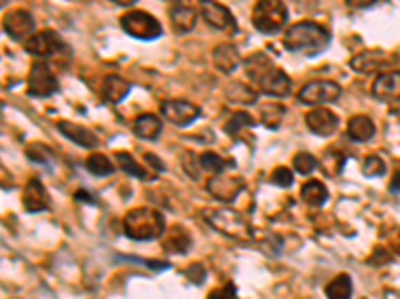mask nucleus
<instances>
[{
  "label": "nucleus",
  "instance_id": "16",
  "mask_svg": "<svg viewBox=\"0 0 400 299\" xmlns=\"http://www.w3.org/2000/svg\"><path fill=\"white\" fill-rule=\"evenodd\" d=\"M306 126L316 136H332L339 128V116L326 108H312L306 114Z\"/></svg>",
  "mask_w": 400,
  "mask_h": 299
},
{
  "label": "nucleus",
  "instance_id": "10",
  "mask_svg": "<svg viewBox=\"0 0 400 299\" xmlns=\"http://www.w3.org/2000/svg\"><path fill=\"white\" fill-rule=\"evenodd\" d=\"M160 112L171 124L184 128V126H191L194 120H198L202 110L187 100H166L160 104Z\"/></svg>",
  "mask_w": 400,
  "mask_h": 299
},
{
  "label": "nucleus",
  "instance_id": "17",
  "mask_svg": "<svg viewBox=\"0 0 400 299\" xmlns=\"http://www.w3.org/2000/svg\"><path fill=\"white\" fill-rule=\"evenodd\" d=\"M58 132L64 136V138H68L70 142H75L77 146L80 148H86V150H95L98 144H100V140H98V136H96L95 132L88 130V128H84V126H78L75 122H68V120H60L57 124Z\"/></svg>",
  "mask_w": 400,
  "mask_h": 299
},
{
  "label": "nucleus",
  "instance_id": "23",
  "mask_svg": "<svg viewBox=\"0 0 400 299\" xmlns=\"http://www.w3.org/2000/svg\"><path fill=\"white\" fill-rule=\"evenodd\" d=\"M133 132L142 140H156L162 132V122L154 114H142L136 118Z\"/></svg>",
  "mask_w": 400,
  "mask_h": 299
},
{
  "label": "nucleus",
  "instance_id": "21",
  "mask_svg": "<svg viewBox=\"0 0 400 299\" xmlns=\"http://www.w3.org/2000/svg\"><path fill=\"white\" fill-rule=\"evenodd\" d=\"M131 82H126L124 78H120V76L111 74L104 78V84H102V98L106 100V102H111V104H118V102H122L128 92H131Z\"/></svg>",
  "mask_w": 400,
  "mask_h": 299
},
{
  "label": "nucleus",
  "instance_id": "15",
  "mask_svg": "<svg viewBox=\"0 0 400 299\" xmlns=\"http://www.w3.org/2000/svg\"><path fill=\"white\" fill-rule=\"evenodd\" d=\"M22 206L30 214L44 212L50 206V196H48L46 187H44V184L40 182L39 178H30L28 180V184L24 187V194H22Z\"/></svg>",
  "mask_w": 400,
  "mask_h": 299
},
{
  "label": "nucleus",
  "instance_id": "40",
  "mask_svg": "<svg viewBox=\"0 0 400 299\" xmlns=\"http://www.w3.org/2000/svg\"><path fill=\"white\" fill-rule=\"evenodd\" d=\"M75 200L77 202H84V204H96V198L91 192H86V189H78L77 194H75Z\"/></svg>",
  "mask_w": 400,
  "mask_h": 299
},
{
  "label": "nucleus",
  "instance_id": "25",
  "mask_svg": "<svg viewBox=\"0 0 400 299\" xmlns=\"http://www.w3.org/2000/svg\"><path fill=\"white\" fill-rule=\"evenodd\" d=\"M162 247L169 254H184L191 247V236L180 225H174V227L169 229V236L164 238Z\"/></svg>",
  "mask_w": 400,
  "mask_h": 299
},
{
  "label": "nucleus",
  "instance_id": "24",
  "mask_svg": "<svg viewBox=\"0 0 400 299\" xmlns=\"http://www.w3.org/2000/svg\"><path fill=\"white\" fill-rule=\"evenodd\" d=\"M301 198H303V202H305L306 206L321 207L328 200V189H326V186L321 180H310V182H306L305 186L301 187Z\"/></svg>",
  "mask_w": 400,
  "mask_h": 299
},
{
  "label": "nucleus",
  "instance_id": "14",
  "mask_svg": "<svg viewBox=\"0 0 400 299\" xmlns=\"http://www.w3.org/2000/svg\"><path fill=\"white\" fill-rule=\"evenodd\" d=\"M372 96L381 102H400V70H388L377 76Z\"/></svg>",
  "mask_w": 400,
  "mask_h": 299
},
{
  "label": "nucleus",
  "instance_id": "30",
  "mask_svg": "<svg viewBox=\"0 0 400 299\" xmlns=\"http://www.w3.org/2000/svg\"><path fill=\"white\" fill-rule=\"evenodd\" d=\"M227 98L230 102H238V104H254L256 102V92L252 88H248L242 82H232L227 86Z\"/></svg>",
  "mask_w": 400,
  "mask_h": 299
},
{
  "label": "nucleus",
  "instance_id": "26",
  "mask_svg": "<svg viewBox=\"0 0 400 299\" xmlns=\"http://www.w3.org/2000/svg\"><path fill=\"white\" fill-rule=\"evenodd\" d=\"M198 162H200V168L210 172L212 176H220V174H225L227 169L236 166L234 160H227V158L218 156L216 152H202V154L198 156Z\"/></svg>",
  "mask_w": 400,
  "mask_h": 299
},
{
  "label": "nucleus",
  "instance_id": "13",
  "mask_svg": "<svg viewBox=\"0 0 400 299\" xmlns=\"http://www.w3.org/2000/svg\"><path fill=\"white\" fill-rule=\"evenodd\" d=\"M200 14L204 22L214 30H236V20L232 17L229 6L212 0H202L200 2Z\"/></svg>",
  "mask_w": 400,
  "mask_h": 299
},
{
  "label": "nucleus",
  "instance_id": "2",
  "mask_svg": "<svg viewBox=\"0 0 400 299\" xmlns=\"http://www.w3.org/2000/svg\"><path fill=\"white\" fill-rule=\"evenodd\" d=\"M283 44H285L286 50L292 52V54H303V56L312 58L323 54L324 50L328 48L330 34L321 24L310 22V20H303V22L292 24L286 30Z\"/></svg>",
  "mask_w": 400,
  "mask_h": 299
},
{
  "label": "nucleus",
  "instance_id": "19",
  "mask_svg": "<svg viewBox=\"0 0 400 299\" xmlns=\"http://www.w3.org/2000/svg\"><path fill=\"white\" fill-rule=\"evenodd\" d=\"M386 64H388V54H384L382 50H364L361 54L350 58V68L361 74L374 72L379 68H384Z\"/></svg>",
  "mask_w": 400,
  "mask_h": 299
},
{
  "label": "nucleus",
  "instance_id": "20",
  "mask_svg": "<svg viewBox=\"0 0 400 299\" xmlns=\"http://www.w3.org/2000/svg\"><path fill=\"white\" fill-rule=\"evenodd\" d=\"M171 22L172 28L178 32V34H187L191 32L192 28L196 26V20H198V12L187 6V4H180V2H174L171 6Z\"/></svg>",
  "mask_w": 400,
  "mask_h": 299
},
{
  "label": "nucleus",
  "instance_id": "7",
  "mask_svg": "<svg viewBox=\"0 0 400 299\" xmlns=\"http://www.w3.org/2000/svg\"><path fill=\"white\" fill-rule=\"evenodd\" d=\"M57 92L58 80L50 66L46 62H35L26 80V94L32 98H46Z\"/></svg>",
  "mask_w": 400,
  "mask_h": 299
},
{
  "label": "nucleus",
  "instance_id": "5",
  "mask_svg": "<svg viewBox=\"0 0 400 299\" xmlns=\"http://www.w3.org/2000/svg\"><path fill=\"white\" fill-rule=\"evenodd\" d=\"M204 218L214 229H218L220 234H225L229 238L240 240V242H248L252 238L248 222L242 218V214H238L234 209H210L204 214Z\"/></svg>",
  "mask_w": 400,
  "mask_h": 299
},
{
  "label": "nucleus",
  "instance_id": "8",
  "mask_svg": "<svg viewBox=\"0 0 400 299\" xmlns=\"http://www.w3.org/2000/svg\"><path fill=\"white\" fill-rule=\"evenodd\" d=\"M343 94V88L332 80H312L305 84L298 92V100L303 104H330L336 102Z\"/></svg>",
  "mask_w": 400,
  "mask_h": 299
},
{
  "label": "nucleus",
  "instance_id": "41",
  "mask_svg": "<svg viewBox=\"0 0 400 299\" xmlns=\"http://www.w3.org/2000/svg\"><path fill=\"white\" fill-rule=\"evenodd\" d=\"M390 192H394V194H399L400 192V169L392 176V182H390Z\"/></svg>",
  "mask_w": 400,
  "mask_h": 299
},
{
  "label": "nucleus",
  "instance_id": "28",
  "mask_svg": "<svg viewBox=\"0 0 400 299\" xmlns=\"http://www.w3.org/2000/svg\"><path fill=\"white\" fill-rule=\"evenodd\" d=\"M324 293L328 299H350L352 298V280L346 274H341L326 285Z\"/></svg>",
  "mask_w": 400,
  "mask_h": 299
},
{
  "label": "nucleus",
  "instance_id": "18",
  "mask_svg": "<svg viewBox=\"0 0 400 299\" xmlns=\"http://www.w3.org/2000/svg\"><path fill=\"white\" fill-rule=\"evenodd\" d=\"M212 62H214L216 70H220L222 74H232L240 64V54H238L234 44L222 42L212 50Z\"/></svg>",
  "mask_w": 400,
  "mask_h": 299
},
{
  "label": "nucleus",
  "instance_id": "39",
  "mask_svg": "<svg viewBox=\"0 0 400 299\" xmlns=\"http://www.w3.org/2000/svg\"><path fill=\"white\" fill-rule=\"evenodd\" d=\"M144 160H149L151 168L158 169V172H164V169H166V166L162 164V160H160L158 156H154V154H151V152H146V154H144Z\"/></svg>",
  "mask_w": 400,
  "mask_h": 299
},
{
  "label": "nucleus",
  "instance_id": "33",
  "mask_svg": "<svg viewBox=\"0 0 400 299\" xmlns=\"http://www.w3.org/2000/svg\"><path fill=\"white\" fill-rule=\"evenodd\" d=\"M361 172L364 178H381V176L386 174V164H384V160H382L381 156L370 154V156L364 158Z\"/></svg>",
  "mask_w": 400,
  "mask_h": 299
},
{
  "label": "nucleus",
  "instance_id": "32",
  "mask_svg": "<svg viewBox=\"0 0 400 299\" xmlns=\"http://www.w3.org/2000/svg\"><path fill=\"white\" fill-rule=\"evenodd\" d=\"M86 169L93 174V176H98V178H104V176H111L115 172V164L104 156V154H93L88 156V160L84 162Z\"/></svg>",
  "mask_w": 400,
  "mask_h": 299
},
{
  "label": "nucleus",
  "instance_id": "9",
  "mask_svg": "<svg viewBox=\"0 0 400 299\" xmlns=\"http://www.w3.org/2000/svg\"><path fill=\"white\" fill-rule=\"evenodd\" d=\"M24 48H26L32 56L50 58L57 56L60 52H64V50H66V44H64V40L58 37V32H55V30H40V32L32 34V37L24 42Z\"/></svg>",
  "mask_w": 400,
  "mask_h": 299
},
{
  "label": "nucleus",
  "instance_id": "29",
  "mask_svg": "<svg viewBox=\"0 0 400 299\" xmlns=\"http://www.w3.org/2000/svg\"><path fill=\"white\" fill-rule=\"evenodd\" d=\"M286 108L278 102H268L260 108V118H263V124L267 126L268 130H276L285 118Z\"/></svg>",
  "mask_w": 400,
  "mask_h": 299
},
{
  "label": "nucleus",
  "instance_id": "12",
  "mask_svg": "<svg viewBox=\"0 0 400 299\" xmlns=\"http://www.w3.org/2000/svg\"><path fill=\"white\" fill-rule=\"evenodd\" d=\"M245 187H247V184H245L242 178H238V176H225V174L212 176L209 180V184H207V189H209L210 196L216 198L218 202H225V204L236 200V196H238Z\"/></svg>",
  "mask_w": 400,
  "mask_h": 299
},
{
  "label": "nucleus",
  "instance_id": "34",
  "mask_svg": "<svg viewBox=\"0 0 400 299\" xmlns=\"http://www.w3.org/2000/svg\"><path fill=\"white\" fill-rule=\"evenodd\" d=\"M292 166H294V169H296L298 174L306 176V174L314 172L318 164H316V158H314L312 154H308V152H301V154H296V156H294Z\"/></svg>",
  "mask_w": 400,
  "mask_h": 299
},
{
  "label": "nucleus",
  "instance_id": "4",
  "mask_svg": "<svg viewBox=\"0 0 400 299\" xmlns=\"http://www.w3.org/2000/svg\"><path fill=\"white\" fill-rule=\"evenodd\" d=\"M288 22V10L278 0H260L252 8V24L263 34H278Z\"/></svg>",
  "mask_w": 400,
  "mask_h": 299
},
{
  "label": "nucleus",
  "instance_id": "11",
  "mask_svg": "<svg viewBox=\"0 0 400 299\" xmlns=\"http://www.w3.org/2000/svg\"><path fill=\"white\" fill-rule=\"evenodd\" d=\"M2 28L12 40H24L26 42L35 32V17L24 8H15V10L4 14Z\"/></svg>",
  "mask_w": 400,
  "mask_h": 299
},
{
  "label": "nucleus",
  "instance_id": "36",
  "mask_svg": "<svg viewBox=\"0 0 400 299\" xmlns=\"http://www.w3.org/2000/svg\"><path fill=\"white\" fill-rule=\"evenodd\" d=\"M270 182L278 187H290L292 186V182H294V176H292V172H290V169L285 168V166H280V168H276L274 172H272Z\"/></svg>",
  "mask_w": 400,
  "mask_h": 299
},
{
  "label": "nucleus",
  "instance_id": "22",
  "mask_svg": "<svg viewBox=\"0 0 400 299\" xmlns=\"http://www.w3.org/2000/svg\"><path fill=\"white\" fill-rule=\"evenodd\" d=\"M374 132H377L374 122H372L368 116H364V114L352 116V118L348 120V126H346L348 138L354 140V142H368V140L374 136Z\"/></svg>",
  "mask_w": 400,
  "mask_h": 299
},
{
  "label": "nucleus",
  "instance_id": "38",
  "mask_svg": "<svg viewBox=\"0 0 400 299\" xmlns=\"http://www.w3.org/2000/svg\"><path fill=\"white\" fill-rule=\"evenodd\" d=\"M207 299H238V296H236V287L232 283H227L225 287L212 289Z\"/></svg>",
  "mask_w": 400,
  "mask_h": 299
},
{
  "label": "nucleus",
  "instance_id": "6",
  "mask_svg": "<svg viewBox=\"0 0 400 299\" xmlns=\"http://www.w3.org/2000/svg\"><path fill=\"white\" fill-rule=\"evenodd\" d=\"M120 26L136 40H156L162 37V24L144 10H131L120 19Z\"/></svg>",
  "mask_w": 400,
  "mask_h": 299
},
{
  "label": "nucleus",
  "instance_id": "31",
  "mask_svg": "<svg viewBox=\"0 0 400 299\" xmlns=\"http://www.w3.org/2000/svg\"><path fill=\"white\" fill-rule=\"evenodd\" d=\"M254 126V120L252 116L247 112H232V116L229 118V122L225 124V132L232 136V138H238L240 134L248 128Z\"/></svg>",
  "mask_w": 400,
  "mask_h": 299
},
{
  "label": "nucleus",
  "instance_id": "37",
  "mask_svg": "<svg viewBox=\"0 0 400 299\" xmlns=\"http://www.w3.org/2000/svg\"><path fill=\"white\" fill-rule=\"evenodd\" d=\"M184 278L191 280L194 285H200V283H204V280H207V269H204L200 263H192V265H189V267L184 269Z\"/></svg>",
  "mask_w": 400,
  "mask_h": 299
},
{
  "label": "nucleus",
  "instance_id": "1",
  "mask_svg": "<svg viewBox=\"0 0 400 299\" xmlns=\"http://www.w3.org/2000/svg\"><path fill=\"white\" fill-rule=\"evenodd\" d=\"M245 72L248 80L268 96H286L290 92V78L285 70L276 68L267 52H254L245 60Z\"/></svg>",
  "mask_w": 400,
  "mask_h": 299
},
{
  "label": "nucleus",
  "instance_id": "3",
  "mask_svg": "<svg viewBox=\"0 0 400 299\" xmlns=\"http://www.w3.org/2000/svg\"><path fill=\"white\" fill-rule=\"evenodd\" d=\"M124 236L136 242H151L158 240L164 231V216L154 207H134L122 220Z\"/></svg>",
  "mask_w": 400,
  "mask_h": 299
},
{
  "label": "nucleus",
  "instance_id": "27",
  "mask_svg": "<svg viewBox=\"0 0 400 299\" xmlns=\"http://www.w3.org/2000/svg\"><path fill=\"white\" fill-rule=\"evenodd\" d=\"M115 158H116V162H118V166H120V169H122V172H126L128 176H134V178H138V180H142V182L154 180V178H151V174L142 168V166L134 160L133 156L128 154V152H116Z\"/></svg>",
  "mask_w": 400,
  "mask_h": 299
},
{
  "label": "nucleus",
  "instance_id": "35",
  "mask_svg": "<svg viewBox=\"0 0 400 299\" xmlns=\"http://www.w3.org/2000/svg\"><path fill=\"white\" fill-rule=\"evenodd\" d=\"M26 156L37 164H48L53 160V150L44 146V144H32L26 150Z\"/></svg>",
  "mask_w": 400,
  "mask_h": 299
}]
</instances>
